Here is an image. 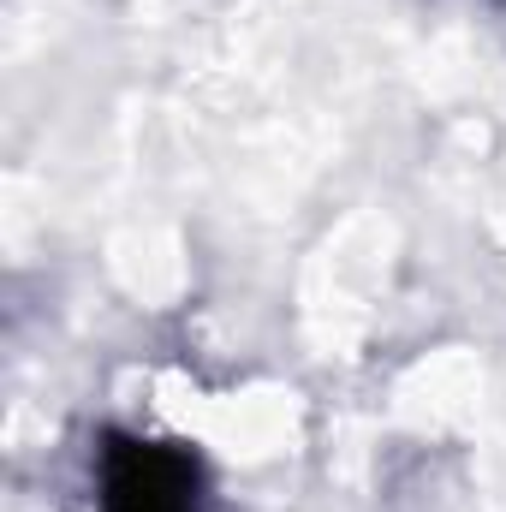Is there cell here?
<instances>
[{
    "mask_svg": "<svg viewBox=\"0 0 506 512\" xmlns=\"http://www.w3.org/2000/svg\"><path fill=\"white\" fill-rule=\"evenodd\" d=\"M96 512H203V465L179 441L108 429L96 453Z\"/></svg>",
    "mask_w": 506,
    "mask_h": 512,
    "instance_id": "6da1fadb",
    "label": "cell"
}]
</instances>
